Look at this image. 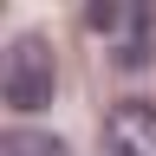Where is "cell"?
<instances>
[{"mask_svg":"<svg viewBox=\"0 0 156 156\" xmlns=\"http://www.w3.org/2000/svg\"><path fill=\"white\" fill-rule=\"evenodd\" d=\"M52 104V46L46 39H13L7 46V111H46Z\"/></svg>","mask_w":156,"mask_h":156,"instance_id":"1","label":"cell"},{"mask_svg":"<svg viewBox=\"0 0 156 156\" xmlns=\"http://www.w3.org/2000/svg\"><path fill=\"white\" fill-rule=\"evenodd\" d=\"M98 156H156V104L150 98L111 104L104 136H98Z\"/></svg>","mask_w":156,"mask_h":156,"instance_id":"2","label":"cell"},{"mask_svg":"<svg viewBox=\"0 0 156 156\" xmlns=\"http://www.w3.org/2000/svg\"><path fill=\"white\" fill-rule=\"evenodd\" d=\"M85 26H98L117 46V65H136V58L150 52V7H85Z\"/></svg>","mask_w":156,"mask_h":156,"instance_id":"3","label":"cell"},{"mask_svg":"<svg viewBox=\"0 0 156 156\" xmlns=\"http://www.w3.org/2000/svg\"><path fill=\"white\" fill-rule=\"evenodd\" d=\"M7 156H72V150L52 130H7Z\"/></svg>","mask_w":156,"mask_h":156,"instance_id":"4","label":"cell"}]
</instances>
